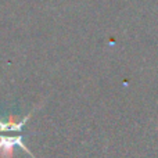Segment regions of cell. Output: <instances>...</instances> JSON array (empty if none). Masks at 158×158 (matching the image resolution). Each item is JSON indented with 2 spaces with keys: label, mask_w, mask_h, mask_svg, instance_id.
Segmentation results:
<instances>
[{
  "label": "cell",
  "mask_w": 158,
  "mask_h": 158,
  "mask_svg": "<svg viewBox=\"0 0 158 158\" xmlns=\"http://www.w3.org/2000/svg\"><path fill=\"white\" fill-rule=\"evenodd\" d=\"M22 139V136H0V158H14V147H19L32 158H36Z\"/></svg>",
  "instance_id": "obj_1"
},
{
  "label": "cell",
  "mask_w": 158,
  "mask_h": 158,
  "mask_svg": "<svg viewBox=\"0 0 158 158\" xmlns=\"http://www.w3.org/2000/svg\"><path fill=\"white\" fill-rule=\"evenodd\" d=\"M38 108H39V106L35 110H38ZM35 110H32L27 117H22V118H18L15 115H10V118L6 121L0 119V132H21L24 129V126L27 125V122L29 121V118L32 117Z\"/></svg>",
  "instance_id": "obj_2"
}]
</instances>
